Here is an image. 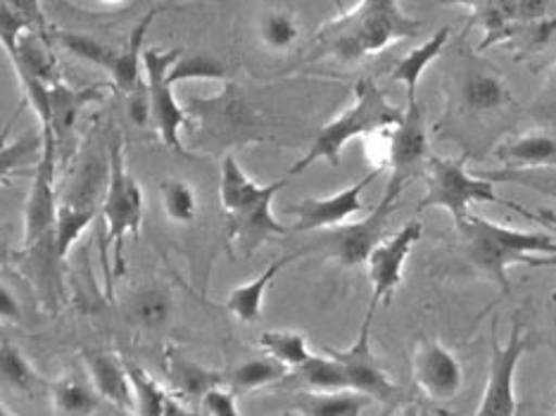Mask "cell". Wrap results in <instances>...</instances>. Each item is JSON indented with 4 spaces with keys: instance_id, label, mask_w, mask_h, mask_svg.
I'll return each mask as SVG.
<instances>
[{
    "instance_id": "50",
    "label": "cell",
    "mask_w": 556,
    "mask_h": 416,
    "mask_svg": "<svg viewBox=\"0 0 556 416\" xmlns=\"http://www.w3.org/2000/svg\"><path fill=\"white\" fill-rule=\"evenodd\" d=\"M0 141H5V134L3 131H0Z\"/></svg>"
},
{
    "instance_id": "13",
    "label": "cell",
    "mask_w": 556,
    "mask_h": 416,
    "mask_svg": "<svg viewBox=\"0 0 556 416\" xmlns=\"http://www.w3.org/2000/svg\"><path fill=\"white\" fill-rule=\"evenodd\" d=\"M424 236V224L419 219H412L409 224H404L397 234L378 245L371 257L366 260V267H369V279L374 286L371 293V305L369 310L376 312V307L381 302H388L393 298V293L402 283L404 276V264H407V257L412 255L414 245L421 241Z\"/></svg>"
},
{
    "instance_id": "49",
    "label": "cell",
    "mask_w": 556,
    "mask_h": 416,
    "mask_svg": "<svg viewBox=\"0 0 556 416\" xmlns=\"http://www.w3.org/2000/svg\"><path fill=\"white\" fill-rule=\"evenodd\" d=\"M283 416H300L298 412H283Z\"/></svg>"
},
{
    "instance_id": "44",
    "label": "cell",
    "mask_w": 556,
    "mask_h": 416,
    "mask_svg": "<svg viewBox=\"0 0 556 416\" xmlns=\"http://www.w3.org/2000/svg\"><path fill=\"white\" fill-rule=\"evenodd\" d=\"M556 41V20H549V43Z\"/></svg>"
},
{
    "instance_id": "43",
    "label": "cell",
    "mask_w": 556,
    "mask_h": 416,
    "mask_svg": "<svg viewBox=\"0 0 556 416\" xmlns=\"http://www.w3.org/2000/svg\"><path fill=\"white\" fill-rule=\"evenodd\" d=\"M476 0H440V5H471Z\"/></svg>"
},
{
    "instance_id": "10",
    "label": "cell",
    "mask_w": 556,
    "mask_h": 416,
    "mask_svg": "<svg viewBox=\"0 0 556 416\" xmlns=\"http://www.w3.org/2000/svg\"><path fill=\"white\" fill-rule=\"evenodd\" d=\"M376 312H366V319L362 324V331L355 343L348 350H333L326 348V355H331L336 362H340L345 376H348V388L371 398L374 402H395L400 395V386L388 376V371L381 367V362L374 355L371 350V322Z\"/></svg>"
},
{
    "instance_id": "48",
    "label": "cell",
    "mask_w": 556,
    "mask_h": 416,
    "mask_svg": "<svg viewBox=\"0 0 556 416\" xmlns=\"http://www.w3.org/2000/svg\"><path fill=\"white\" fill-rule=\"evenodd\" d=\"M419 416H433V414L428 412V409H421V407H419Z\"/></svg>"
},
{
    "instance_id": "40",
    "label": "cell",
    "mask_w": 556,
    "mask_h": 416,
    "mask_svg": "<svg viewBox=\"0 0 556 416\" xmlns=\"http://www.w3.org/2000/svg\"><path fill=\"white\" fill-rule=\"evenodd\" d=\"M530 267H556V255H545V257H530L528 260Z\"/></svg>"
},
{
    "instance_id": "22",
    "label": "cell",
    "mask_w": 556,
    "mask_h": 416,
    "mask_svg": "<svg viewBox=\"0 0 556 416\" xmlns=\"http://www.w3.org/2000/svg\"><path fill=\"white\" fill-rule=\"evenodd\" d=\"M50 398H53V407L60 416H91L103 400L93 383L79 374L60 376L50 386Z\"/></svg>"
},
{
    "instance_id": "25",
    "label": "cell",
    "mask_w": 556,
    "mask_h": 416,
    "mask_svg": "<svg viewBox=\"0 0 556 416\" xmlns=\"http://www.w3.org/2000/svg\"><path fill=\"white\" fill-rule=\"evenodd\" d=\"M126 369H129L136 416H169L172 400L167 390L136 362H126Z\"/></svg>"
},
{
    "instance_id": "2",
    "label": "cell",
    "mask_w": 556,
    "mask_h": 416,
    "mask_svg": "<svg viewBox=\"0 0 556 416\" xmlns=\"http://www.w3.org/2000/svg\"><path fill=\"white\" fill-rule=\"evenodd\" d=\"M286 186V179L262 186L250 179L233 155H226L219 176V200L229 229V245L240 255H252L262 243L288 236L290 226L274 217V198Z\"/></svg>"
},
{
    "instance_id": "32",
    "label": "cell",
    "mask_w": 556,
    "mask_h": 416,
    "mask_svg": "<svg viewBox=\"0 0 556 416\" xmlns=\"http://www.w3.org/2000/svg\"><path fill=\"white\" fill-rule=\"evenodd\" d=\"M226 65L210 53L179 55L169 70V81L176 86L181 81H219L226 79Z\"/></svg>"
},
{
    "instance_id": "34",
    "label": "cell",
    "mask_w": 556,
    "mask_h": 416,
    "mask_svg": "<svg viewBox=\"0 0 556 416\" xmlns=\"http://www.w3.org/2000/svg\"><path fill=\"white\" fill-rule=\"evenodd\" d=\"M43 148V134L41 131H24L17 141L3 143L0 141V184H3L8 176L27 165V160L36 153H41Z\"/></svg>"
},
{
    "instance_id": "39",
    "label": "cell",
    "mask_w": 556,
    "mask_h": 416,
    "mask_svg": "<svg viewBox=\"0 0 556 416\" xmlns=\"http://www.w3.org/2000/svg\"><path fill=\"white\" fill-rule=\"evenodd\" d=\"M20 257V252H15L12 248H8L3 241H0V264H10Z\"/></svg>"
},
{
    "instance_id": "15",
    "label": "cell",
    "mask_w": 556,
    "mask_h": 416,
    "mask_svg": "<svg viewBox=\"0 0 556 416\" xmlns=\"http://www.w3.org/2000/svg\"><path fill=\"white\" fill-rule=\"evenodd\" d=\"M103 98L100 88H72L65 81H55L48 86V100H50V131L55 136V148L62 153V160H70L72 155V141L74 131H77V122L84 108L88 103Z\"/></svg>"
},
{
    "instance_id": "28",
    "label": "cell",
    "mask_w": 556,
    "mask_h": 416,
    "mask_svg": "<svg viewBox=\"0 0 556 416\" xmlns=\"http://www.w3.org/2000/svg\"><path fill=\"white\" fill-rule=\"evenodd\" d=\"M160 200L164 217L174 224H193L198 217V193L195 186L186 179H167L160 184Z\"/></svg>"
},
{
    "instance_id": "3",
    "label": "cell",
    "mask_w": 556,
    "mask_h": 416,
    "mask_svg": "<svg viewBox=\"0 0 556 416\" xmlns=\"http://www.w3.org/2000/svg\"><path fill=\"white\" fill-rule=\"evenodd\" d=\"M459 248L466 262L495 283L504 295L511 293L509 267L514 264H528L535 255H556V241L547 234L538 231H518L511 226H502L485 217L469 214L457 224Z\"/></svg>"
},
{
    "instance_id": "35",
    "label": "cell",
    "mask_w": 556,
    "mask_h": 416,
    "mask_svg": "<svg viewBox=\"0 0 556 416\" xmlns=\"http://www.w3.org/2000/svg\"><path fill=\"white\" fill-rule=\"evenodd\" d=\"M490 181H511L556 198V167L545 169H502L497 174H485Z\"/></svg>"
},
{
    "instance_id": "4",
    "label": "cell",
    "mask_w": 556,
    "mask_h": 416,
    "mask_svg": "<svg viewBox=\"0 0 556 416\" xmlns=\"http://www.w3.org/2000/svg\"><path fill=\"white\" fill-rule=\"evenodd\" d=\"M402 112L404 108L390 103L383 88L374 79H359L355 86V103L321 126L307 153L288 169V174H302L317 162H328V165L338 167L343 148L350 141H355L359 136H378L388 129H395L402 119Z\"/></svg>"
},
{
    "instance_id": "31",
    "label": "cell",
    "mask_w": 556,
    "mask_h": 416,
    "mask_svg": "<svg viewBox=\"0 0 556 416\" xmlns=\"http://www.w3.org/2000/svg\"><path fill=\"white\" fill-rule=\"evenodd\" d=\"M0 381L12 390H22V393H29L41 381V376L36 374L31 362L10 340L0 343Z\"/></svg>"
},
{
    "instance_id": "33",
    "label": "cell",
    "mask_w": 556,
    "mask_h": 416,
    "mask_svg": "<svg viewBox=\"0 0 556 416\" xmlns=\"http://www.w3.org/2000/svg\"><path fill=\"white\" fill-rule=\"evenodd\" d=\"M60 43L65 46L70 53L77 55L79 60L88 62V65L105 70L108 74L112 72V67H115V60L119 55V48L100 43L98 39H93V36H86V34L65 31V34H60Z\"/></svg>"
},
{
    "instance_id": "12",
    "label": "cell",
    "mask_w": 556,
    "mask_h": 416,
    "mask_svg": "<svg viewBox=\"0 0 556 416\" xmlns=\"http://www.w3.org/2000/svg\"><path fill=\"white\" fill-rule=\"evenodd\" d=\"M412 376L416 388L433 402H452L464 388V369L452 352L431 338L414 345Z\"/></svg>"
},
{
    "instance_id": "41",
    "label": "cell",
    "mask_w": 556,
    "mask_h": 416,
    "mask_svg": "<svg viewBox=\"0 0 556 416\" xmlns=\"http://www.w3.org/2000/svg\"><path fill=\"white\" fill-rule=\"evenodd\" d=\"M547 93H549V98H552L554 103H556V65H554V70H552V74H549V81H547Z\"/></svg>"
},
{
    "instance_id": "5",
    "label": "cell",
    "mask_w": 556,
    "mask_h": 416,
    "mask_svg": "<svg viewBox=\"0 0 556 416\" xmlns=\"http://www.w3.org/2000/svg\"><path fill=\"white\" fill-rule=\"evenodd\" d=\"M100 212L105 217V248L112 255V274H124V241L126 236H138L143 226V188L136 176L126 167L124 143L110 146V167L108 186Z\"/></svg>"
},
{
    "instance_id": "19",
    "label": "cell",
    "mask_w": 556,
    "mask_h": 416,
    "mask_svg": "<svg viewBox=\"0 0 556 416\" xmlns=\"http://www.w3.org/2000/svg\"><path fill=\"white\" fill-rule=\"evenodd\" d=\"M459 98H462V105L469 112H476V115L495 112L511 103L507 86H504V81L497 77V74L476 70V67L464 72Z\"/></svg>"
},
{
    "instance_id": "8",
    "label": "cell",
    "mask_w": 556,
    "mask_h": 416,
    "mask_svg": "<svg viewBox=\"0 0 556 416\" xmlns=\"http://www.w3.org/2000/svg\"><path fill=\"white\" fill-rule=\"evenodd\" d=\"M181 55L179 48L160 50V48H146L143 50V79L148 91V105H150V124L157 131L160 141L174 150L176 155H186V146L181 131L191 126V117L179 105L174 96V84L169 81V70Z\"/></svg>"
},
{
    "instance_id": "1",
    "label": "cell",
    "mask_w": 556,
    "mask_h": 416,
    "mask_svg": "<svg viewBox=\"0 0 556 416\" xmlns=\"http://www.w3.org/2000/svg\"><path fill=\"white\" fill-rule=\"evenodd\" d=\"M426 24L407 15L397 0H359L314 36L309 60L331 58L340 65L362 62L388 46L421 36Z\"/></svg>"
},
{
    "instance_id": "18",
    "label": "cell",
    "mask_w": 556,
    "mask_h": 416,
    "mask_svg": "<svg viewBox=\"0 0 556 416\" xmlns=\"http://www.w3.org/2000/svg\"><path fill=\"white\" fill-rule=\"evenodd\" d=\"M504 169H545L556 167V136L528 134L514 138L495 150Z\"/></svg>"
},
{
    "instance_id": "36",
    "label": "cell",
    "mask_w": 556,
    "mask_h": 416,
    "mask_svg": "<svg viewBox=\"0 0 556 416\" xmlns=\"http://www.w3.org/2000/svg\"><path fill=\"white\" fill-rule=\"evenodd\" d=\"M200 402L205 416H240L233 390H224L222 386L207 390Z\"/></svg>"
},
{
    "instance_id": "24",
    "label": "cell",
    "mask_w": 556,
    "mask_h": 416,
    "mask_svg": "<svg viewBox=\"0 0 556 416\" xmlns=\"http://www.w3.org/2000/svg\"><path fill=\"white\" fill-rule=\"evenodd\" d=\"M447 41H450V29L447 27L435 31L424 46L414 48L407 58H402L390 77H393V81H397V84L407 88V91H416V88H419L421 77H424V72L433 65V60L442 53V48L447 46Z\"/></svg>"
},
{
    "instance_id": "9",
    "label": "cell",
    "mask_w": 556,
    "mask_h": 416,
    "mask_svg": "<svg viewBox=\"0 0 556 416\" xmlns=\"http://www.w3.org/2000/svg\"><path fill=\"white\" fill-rule=\"evenodd\" d=\"M528 345H530V338L526 336V324L521 317H514L509 340L502 345L497 338V326H492L488 383L473 416H516L518 400H516L514 378Z\"/></svg>"
},
{
    "instance_id": "11",
    "label": "cell",
    "mask_w": 556,
    "mask_h": 416,
    "mask_svg": "<svg viewBox=\"0 0 556 416\" xmlns=\"http://www.w3.org/2000/svg\"><path fill=\"white\" fill-rule=\"evenodd\" d=\"M428 157H431V143H428L426 108L419 103L416 91H407V108L388 138L386 165L393 176L412 179L416 172L426 167Z\"/></svg>"
},
{
    "instance_id": "51",
    "label": "cell",
    "mask_w": 556,
    "mask_h": 416,
    "mask_svg": "<svg viewBox=\"0 0 556 416\" xmlns=\"http://www.w3.org/2000/svg\"><path fill=\"white\" fill-rule=\"evenodd\" d=\"M554 416H556V402H554Z\"/></svg>"
},
{
    "instance_id": "45",
    "label": "cell",
    "mask_w": 556,
    "mask_h": 416,
    "mask_svg": "<svg viewBox=\"0 0 556 416\" xmlns=\"http://www.w3.org/2000/svg\"><path fill=\"white\" fill-rule=\"evenodd\" d=\"M98 3H105V5H115V3H122V0H98Z\"/></svg>"
},
{
    "instance_id": "14",
    "label": "cell",
    "mask_w": 556,
    "mask_h": 416,
    "mask_svg": "<svg viewBox=\"0 0 556 416\" xmlns=\"http://www.w3.org/2000/svg\"><path fill=\"white\" fill-rule=\"evenodd\" d=\"M378 174H381V169H374L357 184H352L333 196L300 200L298 205L290 207V212L295 214L293 231H328L340 224H348L350 217H355L357 212L364 210L362 193L378 179Z\"/></svg>"
},
{
    "instance_id": "17",
    "label": "cell",
    "mask_w": 556,
    "mask_h": 416,
    "mask_svg": "<svg viewBox=\"0 0 556 416\" xmlns=\"http://www.w3.org/2000/svg\"><path fill=\"white\" fill-rule=\"evenodd\" d=\"M305 252H293V255H283L274 260L267 269H264L257 279H252L243 286H236L233 291L226 295V310H229L238 322L243 324H257L262 319V310H264V295H267L269 286L274 283V279L281 274L288 264H293L295 260H300Z\"/></svg>"
},
{
    "instance_id": "46",
    "label": "cell",
    "mask_w": 556,
    "mask_h": 416,
    "mask_svg": "<svg viewBox=\"0 0 556 416\" xmlns=\"http://www.w3.org/2000/svg\"><path fill=\"white\" fill-rule=\"evenodd\" d=\"M0 416H12V414H10V412H8L3 405H0Z\"/></svg>"
},
{
    "instance_id": "7",
    "label": "cell",
    "mask_w": 556,
    "mask_h": 416,
    "mask_svg": "<svg viewBox=\"0 0 556 416\" xmlns=\"http://www.w3.org/2000/svg\"><path fill=\"white\" fill-rule=\"evenodd\" d=\"M412 179H404V176H390L386 196L381 198L364 219L352 222V224H340L336 229H328L321 236V243L326 248V255L336 260L340 267L352 269L362 267L366 260L371 257V252L386 241L388 236V224L397 212L400 196L404 188L409 186Z\"/></svg>"
},
{
    "instance_id": "38",
    "label": "cell",
    "mask_w": 556,
    "mask_h": 416,
    "mask_svg": "<svg viewBox=\"0 0 556 416\" xmlns=\"http://www.w3.org/2000/svg\"><path fill=\"white\" fill-rule=\"evenodd\" d=\"M549 0H516L514 15L523 22H540L547 20Z\"/></svg>"
},
{
    "instance_id": "47",
    "label": "cell",
    "mask_w": 556,
    "mask_h": 416,
    "mask_svg": "<svg viewBox=\"0 0 556 416\" xmlns=\"http://www.w3.org/2000/svg\"><path fill=\"white\" fill-rule=\"evenodd\" d=\"M333 5H336L338 10H343V0H333Z\"/></svg>"
},
{
    "instance_id": "37",
    "label": "cell",
    "mask_w": 556,
    "mask_h": 416,
    "mask_svg": "<svg viewBox=\"0 0 556 416\" xmlns=\"http://www.w3.org/2000/svg\"><path fill=\"white\" fill-rule=\"evenodd\" d=\"M24 312L17 295L0 281V324H22Z\"/></svg>"
},
{
    "instance_id": "6",
    "label": "cell",
    "mask_w": 556,
    "mask_h": 416,
    "mask_svg": "<svg viewBox=\"0 0 556 416\" xmlns=\"http://www.w3.org/2000/svg\"><path fill=\"white\" fill-rule=\"evenodd\" d=\"M473 203H495L516 207L509 200L495 193V184L485 176H471L466 169V157L450 160L431 155L426 162V196L419 200V212L440 207L450 212L454 226L469 217Z\"/></svg>"
},
{
    "instance_id": "27",
    "label": "cell",
    "mask_w": 556,
    "mask_h": 416,
    "mask_svg": "<svg viewBox=\"0 0 556 416\" xmlns=\"http://www.w3.org/2000/svg\"><path fill=\"white\" fill-rule=\"evenodd\" d=\"M260 41L274 53H286L300 39V24L293 12L286 8H271L264 12L257 24Z\"/></svg>"
},
{
    "instance_id": "16",
    "label": "cell",
    "mask_w": 556,
    "mask_h": 416,
    "mask_svg": "<svg viewBox=\"0 0 556 416\" xmlns=\"http://www.w3.org/2000/svg\"><path fill=\"white\" fill-rule=\"evenodd\" d=\"M86 364L88 376H91V383L100 398L122 412L134 409L129 369H126V364L117 355L105 350H91L86 352Z\"/></svg>"
},
{
    "instance_id": "26",
    "label": "cell",
    "mask_w": 556,
    "mask_h": 416,
    "mask_svg": "<svg viewBox=\"0 0 556 416\" xmlns=\"http://www.w3.org/2000/svg\"><path fill=\"white\" fill-rule=\"evenodd\" d=\"M290 376L305 383L314 393H333V390H350L348 376L331 355H312L302 367L290 371Z\"/></svg>"
},
{
    "instance_id": "29",
    "label": "cell",
    "mask_w": 556,
    "mask_h": 416,
    "mask_svg": "<svg viewBox=\"0 0 556 416\" xmlns=\"http://www.w3.org/2000/svg\"><path fill=\"white\" fill-rule=\"evenodd\" d=\"M260 348L276 362L286 364L290 371L312 357L307 338L298 331H264L260 336Z\"/></svg>"
},
{
    "instance_id": "21",
    "label": "cell",
    "mask_w": 556,
    "mask_h": 416,
    "mask_svg": "<svg viewBox=\"0 0 556 416\" xmlns=\"http://www.w3.org/2000/svg\"><path fill=\"white\" fill-rule=\"evenodd\" d=\"M167 376L172 386L179 390L181 395L198 398V400H202V395H205L207 390L226 383L224 374L202 367L200 362L188 360L179 355V352H167Z\"/></svg>"
},
{
    "instance_id": "20",
    "label": "cell",
    "mask_w": 556,
    "mask_h": 416,
    "mask_svg": "<svg viewBox=\"0 0 556 416\" xmlns=\"http://www.w3.org/2000/svg\"><path fill=\"white\" fill-rule=\"evenodd\" d=\"M371 402V398L355 393V390H333V393L307 390L298 395L295 412L300 416H362Z\"/></svg>"
},
{
    "instance_id": "42",
    "label": "cell",
    "mask_w": 556,
    "mask_h": 416,
    "mask_svg": "<svg viewBox=\"0 0 556 416\" xmlns=\"http://www.w3.org/2000/svg\"><path fill=\"white\" fill-rule=\"evenodd\" d=\"M400 416H419V405H414L412 402V405H407L400 412Z\"/></svg>"
},
{
    "instance_id": "30",
    "label": "cell",
    "mask_w": 556,
    "mask_h": 416,
    "mask_svg": "<svg viewBox=\"0 0 556 416\" xmlns=\"http://www.w3.org/2000/svg\"><path fill=\"white\" fill-rule=\"evenodd\" d=\"M129 317L141 329H162L172 319V298L162 288H146L131 300Z\"/></svg>"
},
{
    "instance_id": "23",
    "label": "cell",
    "mask_w": 556,
    "mask_h": 416,
    "mask_svg": "<svg viewBox=\"0 0 556 416\" xmlns=\"http://www.w3.org/2000/svg\"><path fill=\"white\" fill-rule=\"evenodd\" d=\"M288 376H290V369L286 367V364L276 362L269 355H264V357H255V360L238 364V367L229 376H226V383H229L236 393H252V390H260V388H267V386L283 381V378H288Z\"/></svg>"
}]
</instances>
